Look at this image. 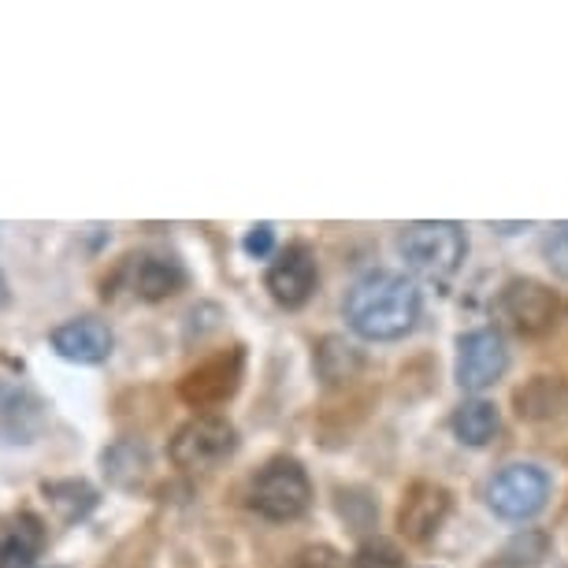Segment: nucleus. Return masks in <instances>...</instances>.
Wrapping results in <instances>:
<instances>
[{
  "instance_id": "3",
  "label": "nucleus",
  "mask_w": 568,
  "mask_h": 568,
  "mask_svg": "<svg viewBox=\"0 0 568 568\" xmlns=\"http://www.w3.org/2000/svg\"><path fill=\"white\" fill-rule=\"evenodd\" d=\"M308 501H313V484L297 460H267L250 484V506L264 520H297L308 509Z\"/></svg>"
},
{
  "instance_id": "2",
  "label": "nucleus",
  "mask_w": 568,
  "mask_h": 568,
  "mask_svg": "<svg viewBox=\"0 0 568 568\" xmlns=\"http://www.w3.org/2000/svg\"><path fill=\"white\" fill-rule=\"evenodd\" d=\"M398 250L413 272H420L427 278H449L460 267V261H465L468 239L449 220H424V223H409L398 234Z\"/></svg>"
},
{
  "instance_id": "5",
  "label": "nucleus",
  "mask_w": 568,
  "mask_h": 568,
  "mask_svg": "<svg viewBox=\"0 0 568 568\" xmlns=\"http://www.w3.org/2000/svg\"><path fill=\"white\" fill-rule=\"evenodd\" d=\"M495 313L517 335H542V331L557 324L561 302H557L550 286L535 283V278H513V283H506V291L498 294Z\"/></svg>"
},
{
  "instance_id": "10",
  "label": "nucleus",
  "mask_w": 568,
  "mask_h": 568,
  "mask_svg": "<svg viewBox=\"0 0 568 568\" xmlns=\"http://www.w3.org/2000/svg\"><path fill=\"white\" fill-rule=\"evenodd\" d=\"M45 520L30 509L0 513V568H30L45 554Z\"/></svg>"
},
{
  "instance_id": "14",
  "label": "nucleus",
  "mask_w": 568,
  "mask_h": 568,
  "mask_svg": "<svg viewBox=\"0 0 568 568\" xmlns=\"http://www.w3.org/2000/svg\"><path fill=\"white\" fill-rule=\"evenodd\" d=\"M182 283H186V272L164 256H138L131 267V291L142 302H164V297L182 291Z\"/></svg>"
},
{
  "instance_id": "22",
  "label": "nucleus",
  "mask_w": 568,
  "mask_h": 568,
  "mask_svg": "<svg viewBox=\"0 0 568 568\" xmlns=\"http://www.w3.org/2000/svg\"><path fill=\"white\" fill-rule=\"evenodd\" d=\"M0 305H8V283H4V275H0Z\"/></svg>"
},
{
  "instance_id": "7",
  "label": "nucleus",
  "mask_w": 568,
  "mask_h": 568,
  "mask_svg": "<svg viewBox=\"0 0 568 568\" xmlns=\"http://www.w3.org/2000/svg\"><path fill=\"white\" fill-rule=\"evenodd\" d=\"M509 364V349H506V338L498 331H468L465 338L457 342V383L460 390H487L495 387L501 379Z\"/></svg>"
},
{
  "instance_id": "12",
  "label": "nucleus",
  "mask_w": 568,
  "mask_h": 568,
  "mask_svg": "<svg viewBox=\"0 0 568 568\" xmlns=\"http://www.w3.org/2000/svg\"><path fill=\"white\" fill-rule=\"evenodd\" d=\"M45 427V409L38 394L23 383L0 379V443H34Z\"/></svg>"
},
{
  "instance_id": "9",
  "label": "nucleus",
  "mask_w": 568,
  "mask_h": 568,
  "mask_svg": "<svg viewBox=\"0 0 568 568\" xmlns=\"http://www.w3.org/2000/svg\"><path fill=\"white\" fill-rule=\"evenodd\" d=\"M267 291L283 308H302L316 291V256L308 245H286L267 267Z\"/></svg>"
},
{
  "instance_id": "4",
  "label": "nucleus",
  "mask_w": 568,
  "mask_h": 568,
  "mask_svg": "<svg viewBox=\"0 0 568 568\" xmlns=\"http://www.w3.org/2000/svg\"><path fill=\"white\" fill-rule=\"evenodd\" d=\"M239 449V432L227 416L201 413L186 420L171 438V465L182 471H209Z\"/></svg>"
},
{
  "instance_id": "8",
  "label": "nucleus",
  "mask_w": 568,
  "mask_h": 568,
  "mask_svg": "<svg viewBox=\"0 0 568 568\" xmlns=\"http://www.w3.org/2000/svg\"><path fill=\"white\" fill-rule=\"evenodd\" d=\"M239 379H242V349H227V353H216V357L201 361L197 368H190L182 375L179 383V394L186 405L194 409H212V405L227 402L234 390H239Z\"/></svg>"
},
{
  "instance_id": "15",
  "label": "nucleus",
  "mask_w": 568,
  "mask_h": 568,
  "mask_svg": "<svg viewBox=\"0 0 568 568\" xmlns=\"http://www.w3.org/2000/svg\"><path fill=\"white\" fill-rule=\"evenodd\" d=\"M101 465H104V476H109L115 487L134 490V487H142V479L149 476V449L142 443H134V438H123V443L104 449Z\"/></svg>"
},
{
  "instance_id": "19",
  "label": "nucleus",
  "mask_w": 568,
  "mask_h": 568,
  "mask_svg": "<svg viewBox=\"0 0 568 568\" xmlns=\"http://www.w3.org/2000/svg\"><path fill=\"white\" fill-rule=\"evenodd\" d=\"M283 568H346L342 565L338 550H331V546H305V550H297L294 557H286Z\"/></svg>"
},
{
  "instance_id": "13",
  "label": "nucleus",
  "mask_w": 568,
  "mask_h": 568,
  "mask_svg": "<svg viewBox=\"0 0 568 568\" xmlns=\"http://www.w3.org/2000/svg\"><path fill=\"white\" fill-rule=\"evenodd\" d=\"M449 513V495L443 487L435 484H413L409 495L402 501V513H398V528L405 539L413 542H427L432 535L443 528Z\"/></svg>"
},
{
  "instance_id": "21",
  "label": "nucleus",
  "mask_w": 568,
  "mask_h": 568,
  "mask_svg": "<svg viewBox=\"0 0 568 568\" xmlns=\"http://www.w3.org/2000/svg\"><path fill=\"white\" fill-rule=\"evenodd\" d=\"M275 245V231L272 223H261V227H253L250 234H245V253L250 256H267Z\"/></svg>"
},
{
  "instance_id": "11",
  "label": "nucleus",
  "mask_w": 568,
  "mask_h": 568,
  "mask_svg": "<svg viewBox=\"0 0 568 568\" xmlns=\"http://www.w3.org/2000/svg\"><path fill=\"white\" fill-rule=\"evenodd\" d=\"M52 349L60 353L63 361H74V364H101L112 357V327L104 324L98 316H79V320H68L60 324L57 331L49 335Z\"/></svg>"
},
{
  "instance_id": "6",
  "label": "nucleus",
  "mask_w": 568,
  "mask_h": 568,
  "mask_svg": "<svg viewBox=\"0 0 568 568\" xmlns=\"http://www.w3.org/2000/svg\"><path fill=\"white\" fill-rule=\"evenodd\" d=\"M546 498H550V476L535 465H509L501 468L487 487V506L506 520L535 517Z\"/></svg>"
},
{
  "instance_id": "17",
  "label": "nucleus",
  "mask_w": 568,
  "mask_h": 568,
  "mask_svg": "<svg viewBox=\"0 0 568 568\" xmlns=\"http://www.w3.org/2000/svg\"><path fill=\"white\" fill-rule=\"evenodd\" d=\"M498 432V409L490 402H465L454 413V435L465 446H487Z\"/></svg>"
},
{
  "instance_id": "20",
  "label": "nucleus",
  "mask_w": 568,
  "mask_h": 568,
  "mask_svg": "<svg viewBox=\"0 0 568 568\" xmlns=\"http://www.w3.org/2000/svg\"><path fill=\"white\" fill-rule=\"evenodd\" d=\"M542 253H546V264L561 278H568V223H557V227L546 234Z\"/></svg>"
},
{
  "instance_id": "16",
  "label": "nucleus",
  "mask_w": 568,
  "mask_h": 568,
  "mask_svg": "<svg viewBox=\"0 0 568 568\" xmlns=\"http://www.w3.org/2000/svg\"><path fill=\"white\" fill-rule=\"evenodd\" d=\"M41 495L49 498V506L68 524L90 517L93 506H98V490L85 484V479H52V484L45 479V484H41Z\"/></svg>"
},
{
  "instance_id": "1",
  "label": "nucleus",
  "mask_w": 568,
  "mask_h": 568,
  "mask_svg": "<svg viewBox=\"0 0 568 568\" xmlns=\"http://www.w3.org/2000/svg\"><path fill=\"white\" fill-rule=\"evenodd\" d=\"M346 320L361 338H402L420 320V291L413 278L398 272H368L353 283L346 297Z\"/></svg>"
},
{
  "instance_id": "18",
  "label": "nucleus",
  "mask_w": 568,
  "mask_h": 568,
  "mask_svg": "<svg viewBox=\"0 0 568 568\" xmlns=\"http://www.w3.org/2000/svg\"><path fill=\"white\" fill-rule=\"evenodd\" d=\"M349 568H405V557H402V550L394 542L375 539V542L361 546Z\"/></svg>"
}]
</instances>
